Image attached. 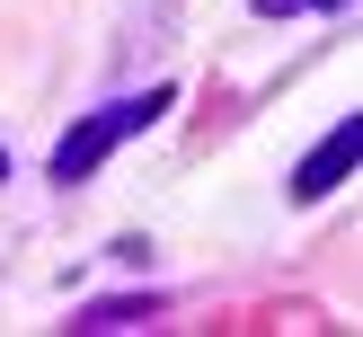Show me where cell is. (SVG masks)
Masks as SVG:
<instances>
[{
	"label": "cell",
	"mask_w": 363,
	"mask_h": 337,
	"mask_svg": "<svg viewBox=\"0 0 363 337\" xmlns=\"http://www.w3.org/2000/svg\"><path fill=\"white\" fill-rule=\"evenodd\" d=\"M169 98H177V89L160 80V89H142V98H106V106H89V116L53 142V187H89V177H98L133 133H151V124L169 116Z\"/></svg>",
	"instance_id": "1"
},
{
	"label": "cell",
	"mask_w": 363,
	"mask_h": 337,
	"mask_svg": "<svg viewBox=\"0 0 363 337\" xmlns=\"http://www.w3.org/2000/svg\"><path fill=\"white\" fill-rule=\"evenodd\" d=\"M354 160H363V116H337V124H328V142H319V151L293 169V204H319V195H328L337 177L354 169Z\"/></svg>",
	"instance_id": "2"
},
{
	"label": "cell",
	"mask_w": 363,
	"mask_h": 337,
	"mask_svg": "<svg viewBox=\"0 0 363 337\" xmlns=\"http://www.w3.org/2000/svg\"><path fill=\"white\" fill-rule=\"evenodd\" d=\"M151 319V302H98V311H80L71 328H142Z\"/></svg>",
	"instance_id": "3"
},
{
	"label": "cell",
	"mask_w": 363,
	"mask_h": 337,
	"mask_svg": "<svg viewBox=\"0 0 363 337\" xmlns=\"http://www.w3.org/2000/svg\"><path fill=\"white\" fill-rule=\"evenodd\" d=\"M301 9H337V0H257V18H301Z\"/></svg>",
	"instance_id": "4"
},
{
	"label": "cell",
	"mask_w": 363,
	"mask_h": 337,
	"mask_svg": "<svg viewBox=\"0 0 363 337\" xmlns=\"http://www.w3.org/2000/svg\"><path fill=\"white\" fill-rule=\"evenodd\" d=\"M0 177H9V151H0Z\"/></svg>",
	"instance_id": "5"
}]
</instances>
